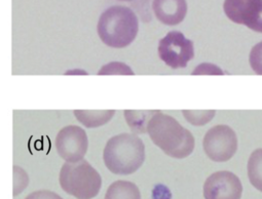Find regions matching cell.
Masks as SVG:
<instances>
[{
    "instance_id": "cell-1",
    "label": "cell",
    "mask_w": 262,
    "mask_h": 199,
    "mask_svg": "<svg viewBox=\"0 0 262 199\" xmlns=\"http://www.w3.org/2000/svg\"><path fill=\"white\" fill-rule=\"evenodd\" d=\"M147 133L151 141L167 155L182 159L194 149V138L174 117L157 111L148 121Z\"/></svg>"
},
{
    "instance_id": "cell-2",
    "label": "cell",
    "mask_w": 262,
    "mask_h": 199,
    "mask_svg": "<svg viewBox=\"0 0 262 199\" xmlns=\"http://www.w3.org/2000/svg\"><path fill=\"white\" fill-rule=\"evenodd\" d=\"M97 31L107 46L123 48L132 43L138 34V18L129 8L114 6L101 15Z\"/></svg>"
},
{
    "instance_id": "cell-3",
    "label": "cell",
    "mask_w": 262,
    "mask_h": 199,
    "mask_svg": "<svg viewBox=\"0 0 262 199\" xmlns=\"http://www.w3.org/2000/svg\"><path fill=\"white\" fill-rule=\"evenodd\" d=\"M103 159L106 167L112 173H134L145 160V147L142 140L136 135L120 134L107 142Z\"/></svg>"
},
{
    "instance_id": "cell-4",
    "label": "cell",
    "mask_w": 262,
    "mask_h": 199,
    "mask_svg": "<svg viewBox=\"0 0 262 199\" xmlns=\"http://www.w3.org/2000/svg\"><path fill=\"white\" fill-rule=\"evenodd\" d=\"M61 188L77 199L95 198L102 187L100 173L86 161L65 162L60 170Z\"/></svg>"
},
{
    "instance_id": "cell-5",
    "label": "cell",
    "mask_w": 262,
    "mask_h": 199,
    "mask_svg": "<svg viewBox=\"0 0 262 199\" xmlns=\"http://www.w3.org/2000/svg\"><path fill=\"white\" fill-rule=\"evenodd\" d=\"M159 56L172 69L185 68L194 57L193 42L181 32L171 31L160 41Z\"/></svg>"
},
{
    "instance_id": "cell-6",
    "label": "cell",
    "mask_w": 262,
    "mask_h": 199,
    "mask_svg": "<svg viewBox=\"0 0 262 199\" xmlns=\"http://www.w3.org/2000/svg\"><path fill=\"white\" fill-rule=\"evenodd\" d=\"M237 138L234 131L224 125L208 131L204 138V150L207 156L216 162L229 160L236 152Z\"/></svg>"
},
{
    "instance_id": "cell-7",
    "label": "cell",
    "mask_w": 262,
    "mask_h": 199,
    "mask_svg": "<svg viewBox=\"0 0 262 199\" xmlns=\"http://www.w3.org/2000/svg\"><path fill=\"white\" fill-rule=\"evenodd\" d=\"M56 149L58 154L66 162H77L83 159L89 140L84 130L77 126L63 128L56 138Z\"/></svg>"
},
{
    "instance_id": "cell-8",
    "label": "cell",
    "mask_w": 262,
    "mask_h": 199,
    "mask_svg": "<svg viewBox=\"0 0 262 199\" xmlns=\"http://www.w3.org/2000/svg\"><path fill=\"white\" fill-rule=\"evenodd\" d=\"M223 10L231 22L262 33V0H225Z\"/></svg>"
},
{
    "instance_id": "cell-9",
    "label": "cell",
    "mask_w": 262,
    "mask_h": 199,
    "mask_svg": "<svg viewBox=\"0 0 262 199\" xmlns=\"http://www.w3.org/2000/svg\"><path fill=\"white\" fill-rule=\"evenodd\" d=\"M242 193L243 186L239 179L227 170L212 173L204 185L206 199H241Z\"/></svg>"
},
{
    "instance_id": "cell-10",
    "label": "cell",
    "mask_w": 262,
    "mask_h": 199,
    "mask_svg": "<svg viewBox=\"0 0 262 199\" xmlns=\"http://www.w3.org/2000/svg\"><path fill=\"white\" fill-rule=\"evenodd\" d=\"M152 10L160 22L168 26L180 24L187 14L186 0H154Z\"/></svg>"
},
{
    "instance_id": "cell-11",
    "label": "cell",
    "mask_w": 262,
    "mask_h": 199,
    "mask_svg": "<svg viewBox=\"0 0 262 199\" xmlns=\"http://www.w3.org/2000/svg\"><path fill=\"white\" fill-rule=\"evenodd\" d=\"M76 119L88 129L102 127L109 122L114 116V110H75Z\"/></svg>"
},
{
    "instance_id": "cell-12",
    "label": "cell",
    "mask_w": 262,
    "mask_h": 199,
    "mask_svg": "<svg viewBox=\"0 0 262 199\" xmlns=\"http://www.w3.org/2000/svg\"><path fill=\"white\" fill-rule=\"evenodd\" d=\"M105 199H141V193L132 182L116 181L107 189Z\"/></svg>"
},
{
    "instance_id": "cell-13",
    "label": "cell",
    "mask_w": 262,
    "mask_h": 199,
    "mask_svg": "<svg viewBox=\"0 0 262 199\" xmlns=\"http://www.w3.org/2000/svg\"><path fill=\"white\" fill-rule=\"evenodd\" d=\"M157 111H124L125 120L129 129L136 134H145L147 133V125L151 116Z\"/></svg>"
},
{
    "instance_id": "cell-14",
    "label": "cell",
    "mask_w": 262,
    "mask_h": 199,
    "mask_svg": "<svg viewBox=\"0 0 262 199\" xmlns=\"http://www.w3.org/2000/svg\"><path fill=\"white\" fill-rule=\"evenodd\" d=\"M248 177L250 183L262 192V149H256L248 161Z\"/></svg>"
},
{
    "instance_id": "cell-15",
    "label": "cell",
    "mask_w": 262,
    "mask_h": 199,
    "mask_svg": "<svg viewBox=\"0 0 262 199\" xmlns=\"http://www.w3.org/2000/svg\"><path fill=\"white\" fill-rule=\"evenodd\" d=\"M185 119L195 127L207 125L215 116L214 110H203V111H183Z\"/></svg>"
},
{
    "instance_id": "cell-16",
    "label": "cell",
    "mask_w": 262,
    "mask_h": 199,
    "mask_svg": "<svg viewBox=\"0 0 262 199\" xmlns=\"http://www.w3.org/2000/svg\"><path fill=\"white\" fill-rule=\"evenodd\" d=\"M112 74H120V75H134V72L130 70V68L123 64L118 62L109 63L101 68V70L98 72V75H112Z\"/></svg>"
},
{
    "instance_id": "cell-17",
    "label": "cell",
    "mask_w": 262,
    "mask_h": 199,
    "mask_svg": "<svg viewBox=\"0 0 262 199\" xmlns=\"http://www.w3.org/2000/svg\"><path fill=\"white\" fill-rule=\"evenodd\" d=\"M29 178L27 172L20 166H14V196L19 195L28 186Z\"/></svg>"
},
{
    "instance_id": "cell-18",
    "label": "cell",
    "mask_w": 262,
    "mask_h": 199,
    "mask_svg": "<svg viewBox=\"0 0 262 199\" xmlns=\"http://www.w3.org/2000/svg\"><path fill=\"white\" fill-rule=\"evenodd\" d=\"M249 63L252 70L256 74L262 75V41L254 45L251 49L249 56Z\"/></svg>"
},
{
    "instance_id": "cell-19",
    "label": "cell",
    "mask_w": 262,
    "mask_h": 199,
    "mask_svg": "<svg viewBox=\"0 0 262 199\" xmlns=\"http://www.w3.org/2000/svg\"><path fill=\"white\" fill-rule=\"evenodd\" d=\"M198 74H206V75H209V74L218 75L219 74V75H223V71L215 65L202 64L192 72V75H198Z\"/></svg>"
},
{
    "instance_id": "cell-20",
    "label": "cell",
    "mask_w": 262,
    "mask_h": 199,
    "mask_svg": "<svg viewBox=\"0 0 262 199\" xmlns=\"http://www.w3.org/2000/svg\"><path fill=\"white\" fill-rule=\"evenodd\" d=\"M25 199H63L60 195L49 190H39L29 194Z\"/></svg>"
},
{
    "instance_id": "cell-21",
    "label": "cell",
    "mask_w": 262,
    "mask_h": 199,
    "mask_svg": "<svg viewBox=\"0 0 262 199\" xmlns=\"http://www.w3.org/2000/svg\"><path fill=\"white\" fill-rule=\"evenodd\" d=\"M119 2H132V0H119Z\"/></svg>"
}]
</instances>
